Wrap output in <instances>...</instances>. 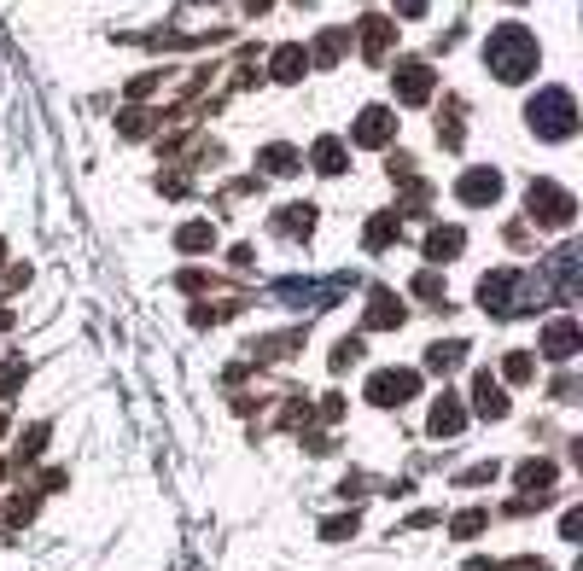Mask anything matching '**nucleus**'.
Returning a JSON list of instances; mask_svg holds the SVG:
<instances>
[{"label":"nucleus","mask_w":583,"mask_h":571,"mask_svg":"<svg viewBox=\"0 0 583 571\" xmlns=\"http://www.w3.org/2000/svg\"><path fill=\"white\" fill-rule=\"evenodd\" d=\"M403 315H409V309H403V298H397V292H374V303H368V327H397V321H403Z\"/></svg>","instance_id":"13"},{"label":"nucleus","mask_w":583,"mask_h":571,"mask_svg":"<svg viewBox=\"0 0 583 571\" xmlns=\"http://www.w3.org/2000/svg\"><path fill=\"white\" fill-rule=\"evenodd\" d=\"M275 82H298V76H304L309 70V59H304V47H275Z\"/></svg>","instance_id":"16"},{"label":"nucleus","mask_w":583,"mask_h":571,"mask_svg":"<svg viewBox=\"0 0 583 571\" xmlns=\"http://www.w3.org/2000/svg\"><path fill=\"white\" fill-rule=\"evenodd\" d=\"M502 373H508V379H514V385H525V379H531V373H537V356H525V350H514V356H508V362H502Z\"/></svg>","instance_id":"24"},{"label":"nucleus","mask_w":583,"mask_h":571,"mask_svg":"<svg viewBox=\"0 0 583 571\" xmlns=\"http://www.w3.org/2000/svg\"><path fill=\"white\" fill-rule=\"evenodd\" d=\"M356 356H362V344H356V338H350V344H339V350H333V368H350V362H356Z\"/></svg>","instance_id":"27"},{"label":"nucleus","mask_w":583,"mask_h":571,"mask_svg":"<svg viewBox=\"0 0 583 571\" xmlns=\"http://www.w3.org/2000/svg\"><path fill=\"white\" fill-rule=\"evenodd\" d=\"M461 420H467V414H461V397H438V403H432V420H426V432L432 437H461Z\"/></svg>","instance_id":"10"},{"label":"nucleus","mask_w":583,"mask_h":571,"mask_svg":"<svg viewBox=\"0 0 583 571\" xmlns=\"http://www.w3.org/2000/svg\"><path fill=\"white\" fill-rule=\"evenodd\" d=\"M175 245H181V251H193V257H199V251H210V245H216V228H210V222H187V228H181V234H175Z\"/></svg>","instance_id":"18"},{"label":"nucleus","mask_w":583,"mask_h":571,"mask_svg":"<svg viewBox=\"0 0 583 571\" xmlns=\"http://www.w3.org/2000/svg\"><path fill=\"white\" fill-rule=\"evenodd\" d=\"M560 531H566V537H583V513H578V507H572V513L560 519Z\"/></svg>","instance_id":"28"},{"label":"nucleus","mask_w":583,"mask_h":571,"mask_svg":"<svg viewBox=\"0 0 583 571\" xmlns=\"http://www.w3.org/2000/svg\"><path fill=\"white\" fill-rule=\"evenodd\" d=\"M0 257H6V245H0Z\"/></svg>","instance_id":"30"},{"label":"nucleus","mask_w":583,"mask_h":571,"mask_svg":"<svg viewBox=\"0 0 583 571\" xmlns=\"http://www.w3.org/2000/svg\"><path fill=\"white\" fill-rule=\"evenodd\" d=\"M362 41H368V53H385V47H391V24H385V18H368V24H362Z\"/></svg>","instance_id":"22"},{"label":"nucleus","mask_w":583,"mask_h":571,"mask_svg":"<svg viewBox=\"0 0 583 571\" xmlns=\"http://www.w3.org/2000/svg\"><path fill=\"white\" fill-rule=\"evenodd\" d=\"M531 129L543 140H572L578 135V100H572L566 88H543V94L531 100Z\"/></svg>","instance_id":"2"},{"label":"nucleus","mask_w":583,"mask_h":571,"mask_svg":"<svg viewBox=\"0 0 583 571\" xmlns=\"http://www.w3.org/2000/svg\"><path fill=\"white\" fill-rule=\"evenodd\" d=\"M391 6H397L403 18H420V12H426V0H391Z\"/></svg>","instance_id":"29"},{"label":"nucleus","mask_w":583,"mask_h":571,"mask_svg":"<svg viewBox=\"0 0 583 571\" xmlns=\"http://www.w3.org/2000/svg\"><path fill=\"white\" fill-rule=\"evenodd\" d=\"M344 41H350V35H344V30H327V35H321V41H315V59H321V65H333V59H339V47H344Z\"/></svg>","instance_id":"25"},{"label":"nucleus","mask_w":583,"mask_h":571,"mask_svg":"<svg viewBox=\"0 0 583 571\" xmlns=\"http://www.w3.org/2000/svg\"><path fill=\"white\" fill-rule=\"evenodd\" d=\"M519 484H525V490H537V496H549V490H554V467H549V461H525V467H519Z\"/></svg>","instance_id":"19"},{"label":"nucleus","mask_w":583,"mask_h":571,"mask_svg":"<svg viewBox=\"0 0 583 571\" xmlns=\"http://www.w3.org/2000/svg\"><path fill=\"white\" fill-rule=\"evenodd\" d=\"M362 239H368V251H385V245H397V239H403V216H397V210H379L374 222L362 228Z\"/></svg>","instance_id":"11"},{"label":"nucleus","mask_w":583,"mask_h":571,"mask_svg":"<svg viewBox=\"0 0 583 571\" xmlns=\"http://www.w3.org/2000/svg\"><path fill=\"white\" fill-rule=\"evenodd\" d=\"M257 164L269 169V175H292V169H298V152H292V146H263Z\"/></svg>","instance_id":"20"},{"label":"nucleus","mask_w":583,"mask_h":571,"mask_svg":"<svg viewBox=\"0 0 583 571\" xmlns=\"http://www.w3.org/2000/svg\"><path fill=\"white\" fill-rule=\"evenodd\" d=\"M531 298H537V292H531L525 274H514V269H496V274H484L479 280V303L490 309V315H514V309H525Z\"/></svg>","instance_id":"4"},{"label":"nucleus","mask_w":583,"mask_h":571,"mask_svg":"<svg viewBox=\"0 0 583 571\" xmlns=\"http://www.w3.org/2000/svg\"><path fill=\"white\" fill-rule=\"evenodd\" d=\"M414 391H420V373H409V368H379L374 379H368V403L374 408L409 403Z\"/></svg>","instance_id":"5"},{"label":"nucleus","mask_w":583,"mask_h":571,"mask_svg":"<svg viewBox=\"0 0 583 571\" xmlns=\"http://www.w3.org/2000/svg\"><path fill=\"white\" fill-rule=\"evenodd\" d=\"M455 199L461 204H496L502 199V175H496V169H467V175H461V181H455Z\"/></svg>","instance_id":"6"},{"label":"nucleus","mask_w":583,"mask_h":571,"mask_svg":"<svg viewBox=\"0 0 583 571\" xmlns=\"http://www.w3.org/2000/svg\"><path fill=\"white\" fill-rule=\"evenodd\" d=\"M309 158H315V169H321V175H344V164H350L339 140H315V152H309Z\"/></svg>","instance_id":"17"},{"label":"nucleus","mask_w":583,"mask_h":571,"mask_svg":"<svg viewBox=\"0 0 583 571\" xmlns=\"http://www.w3.org/2000/svg\"><path fill=\"white\" fill-rule=\"evenodd\" d=\"M537 35L525 30V24H502V30H490V41H484V65H490V76H502V82H525L531 70H537Z\"/></svg>","instance_id":"1"},{"label":"nucleus","mask_w":583,"mask_h":571,"mask_svg":"<svg viewBox=\"0 0 583 571\" xmlns=\"http://www.w3.org/2000/svg\"><path fill=\"white\" fill-rule=\"evenodd\" d=\"M578 344H583L578 321H549V327H543V338H537V350H543V356H554V362L578 356Z\"/></svg>","instance_id":"7"},{"label":"nucleus","mask_w":583,"mask_h":571,"mask_svg":"<svg viewBox=\"0 0 583 571\" xmlns=\"http://www.w3.org/2000/svg\"><path fill=\"white\" fill-rule=\"evenodd\" d=\"M309 228H315V210H309V204L280 210V234H309Z\"/></svg>","instance_id":"21"},{"label":"nucleus","mask_w":583,"mask_h":571,"mask_svg":"<svg viewBox=\"0 0 583 571\" xmlns=\"http://www.w3.org/2000/svg\"><path fill=\"white\" fill-rule=\"evenodd\" d=\"M525 210H531V222H537V228H566V222L578 216V199H572L560 181H531Z\"/></svg>","instance_id":"3"},{"label":"nucleus","mask_w":583,"mask_h":571,"mask_svg":"<svg viewBox=\"0 0 583 571\" xmlns=\"http://www.w3.org/2000/svg\"><path fill=\"white\" fill-rule=\"evenodd\" d=\"M461 362H467V344H461V338H449V344H432V350H426V368L432 373H449V368H461Z\"/></svg>","instance_id":"15"},{"label":"nucleus","mask_w":583,"mask_h":571,"mask_svg":"<svg viewBox=\"0 0 583 571\" xmlns=\"http://www.w3.org/2000/svg\"><path fill=\"white\" fill-rule=\"evenodd\" d=\"M473 408H479L484 420H502V414H508V391H502L490 373H479V385H473Z\"/></svg>","instance_id":"12"},{"label":"nucleus","mask_w":583,"mask_h":571,"mask_svg":"<svg viewBox=\"0 0 583 571\" xmlns=\"http://www.w3.org/2000/svg\"><path fill=\"white\" fill-rule=\"evenodd\" d=\"M432 94V65H397V100L420 105Z\"/></svg>","instance_id":"9"},{"label":"nucleus","mask_w":583,"mask_h":571,"mask_svg":"<svg viewBox=\"0 0 583 571\" xmlns=\"http://www.w3.org/2000/svg\"><path fill=\"white\" fill-rule=\"evenodd\" d=\"M24 356H12V362H6V368H0V397H12V391H18V379H24Z\"/></svg>","instance_id":"26"},{"label":"nucleus","mask_w":583,"mask_h":571,"mask_svg":"<svg viewBox=\"0 0 583 571\" xmlns=\"http://www.w3.org/2000/svg\"><path fill=\"white\" fill-rule=\"evenodd\" d=\"M461 245H467L461 228H432V234H426V257H432V263H449V257H461Z\"/></svg>","instance_id":"14"},{"label":"nucleus","mask_w":583,"mask_h":571,"mask_svg":"<svg viewBox=\"0 0 583 571\" xmlns=\"http://www.w3.org/2000/svg\"><path fill=\"white\" fill-rule=\"evenodd\" d=\"M484 525H490V513H479V507H467V513H455V525H449V531H455V537H479Z\"/></svg>","instance_id":"23"},{"label":"nucleus","mask_w":583,"mask_h":571,"mask_svg":"<svg viewBox=\"0 0 583 571\" xmlns=\"http://www.w3.org/2000/svg\"><path fill=\"white\" fill-rule=\"evenodd\" d=\"M397 129V111H385V105H368L362 117H356V146H385Z\"/></svg>","instance_id":"8"}]
</instances>
